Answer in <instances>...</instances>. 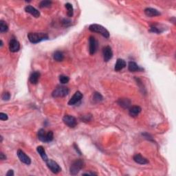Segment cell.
Returning <instances> with one entry per match:
<instances>
[{"instance_id":"ac0fdd59","label":"cell","mask_w":176,"mask_h":176,"mask_svg":"<svg viewBox=\"0 0 176 176\" xmlns=\"http://www.w3.org/2000/svg\"><path fill=\"white\" fill-rule=\"evenodd\" d=\"M126 67V62L125 60L121 59V58H118L116 61V64H115L114 69L115 71L118 72L122 70L123 68H125Z\"/></svg>"},{"instance_id":"ffe728a7","label":"cell","mask_w":176,"mask_h":176,"mask_svg":"<svg viewBox=\"0 0 176 176\" xmlns=\"http://www.w3.org/2000/svg\"><path fill=\"white\" fill-rule=\"evenodd\" d=\"M128 69H129L130 72H138L142 70V69L140 68L136 63L134 61H130L129 62V64H128Z\"/></svg>"},{"instance_id":"83f0119b","label":"cell","mask_w":176,"mask_h":176,"mask_svg":"<svg viewBox=\"0 0 176 176\" xmlns=\"http://www.w3.org/2000/svg\"><path fill=\"white\" fill-rule=\"evenodd\" d=\"M1 99L3 101H8L10 99V94L8 92H4L1 95Z\"/></svg>"},{"instance_id":"7c38bea8","label":"cell","mask_w":176,"mask_h":176,"mask_svg":"<svg viewBox=\"0 0 176 176\" xmlns=\"http://www.w3.org/2000/svg\"><path fill=\"white\" fill-rule=\"evenodd\" d=\"M9 50L11 53H17L20 50V43L15 39H12L9 43Z\"/></svg>"},{"instance_id":"30bf717a","label":"cell","mask_w":176,"mask_h":176,"mask_svg":"<svg viewBox=\"0 0 176 176\" xmlns=\"http://www.w3.org/2000/svg\"><path fill=\"white\" fill-rule=\"evenodd\" d=\"M83 94L79 92V91H77V92H75V94L73 95V96L71 98L70 100H69L68 102V105H74L76 104L79 103V102L81 101V100L83 99Z\"/></svg>"},{"instance_id":"2e32d148","label":"cell","mask_w":176,"mask_h":176,"mask_svg":"<svg viewBox=\"0 0 176 176\" xmlns=\"http://www.w3.org/2000/svg\"><path fill=\"white\" fill-rule=\"evenodd\" d=\"M141 111H142V108H141L140 106L134 105L129 108V114L131 117L135 118V117H137L138 116L139 114L141 112Z\"/></svg>"},{"instance_id":"d4e9b609","label":"cell","mask_w":176,"mask_h":176,"mask_svg":"<svg viewBox=\"0 0 176 176\" xmlns=\"http://www.w3.org/2000/svg\"><path fill=\"white\" fill-rule=\"evenodd\" d=\"M8 25L6 24L5 21L1 20L0 21V32L1 33H4V32H8Z\"/></svg>"},{"instance_id":"3957f363","label":"cell","mask_w":176,"mask_h":176,"mask_svg":"<svg viewBox=\"0 0 176 176\" xmlns=\"http://www.w3.org/2000/svg\"><path fill=\"white\" fill-rule=\"evenodd\" d=\"M89 30L92 32H97V33L101 34L102 36H103L105 38L110 37V32H109L108 30L106 29L105 27L101 25L94 23V24L90 25V26H89Z\"/></svg>"},{"instance_id":"1f68e13d","label":"cell","mask_w":176,"mask_h":176,"mask_svg":"<svg viewBox=\"0 0 176 176\" xmlns=\"http://www.w3.org/2000/svg\"><path fill=\"white\" fill-rule=\"evenodd\" d=\"M142 136H144L145 138H147V140H151V139H152V137L151 136V135H150V134H148L147 133H144V134H142Z\"/></svg>"},{"instance_id":"8992f818","label":"cell","mask_w":176,"mask_h":176,"mask_svg":"<svg viewBox=\"0 0 176 176\" xmlns=\"http://www.w3.org/2000/svg\"><path fill=\"white\" fill-rule=\"evenodd\" d=\"M45 162H46L47 167H48V169L53 173H55V174H57V173L61 171V168L59 165H58L55 161H54V160L48 159Z\"/></svg>"},{"instance_id":"836d02e7","label":"cell","mask_w":176,"mask_h":176,"mask_svg":"<svg viewBox=\"0 0 176 176\" xmlns=\"http://www.w3.org/2000/svg\"><path fill=\"white\" fill-rule=\"evenodd\" d=\"M0 159H1V160H4L6 159V156L4 155L2 152H1V153H0Z\"/></svg>"},{"instance_id":"cb8c5ba5","label":"cell","mask_w":176,"mask_h":176,"mask_svg":"<svg viewBox=\"0 0 176 176\" xmlns=\"http://www.w3.org/2000/svg\"><path fill=\"white\" fill-rule=\"evenodd\" d=\"M103 100V97L100 93L99 92H95L94 94H93V101H94L95 103H100Z\"/></svg>"},{"instance_id":"e575fe53","label":"cell","mask_w":176,"mask_h":176,"mask_svg":"<svg viewBox=\"0 0 176 176\" xmlns=\"http://www.w3.org/2000/svg\"><path fill=\"white\" fill-rule=\"evenodd\" d=\"M74 148H75V149H76V151H77L78 153H79L80 155H81V151H80V150L79 149V148H78V147L77 146V145L76 144H74Z\"/></svg>"},{"instance_id":"277c9868","label":"cell","mask_w":176,"mask_h":176,"mask_svg":"<svg viewBox=\"0 0 176 176\" xmlns=\"http://www.w3.org/2000/svg\"><path fill=\"white\" fill-rule=\"evenodd\" d=\"M85 163L83 160L81 159L75 160L74 162H72V164L70 169H69V172H70V174L72 175H75L78 174L79 173V171L81 170V169L84 167Z\"/></svg>"},{"instance_id":"6da1fadb","label":"cell","mask_w":176,"mask_h":176,"mask_svg":"<svg viewBox=\"0 0 176 176\" xmlns=\"http://www.w3.org/2000/svg\"><path fill=\"white\" fill-rule=\"evenodd\" d=\"M28 38L30 42L33 44H36L42 41L49 39L48 35L43 32H39H39H30L28 34Z\"/></svg>"},{"instance_id":"9a60e30c","label":"cell","mask_w":176,"mask_h":176,"mask_svg":"<svg viewBox=\"0 0 176 176\" xmlns=\"http://www.w3.org/2000/svg\"><path fill=\"white\" fill-rule=\"evenodd\" d=\"M133 159L136 163L140 164H147L149 163V160L143 157V156L140 153H137L134 156Z\"/></svg>"},{"instance_id":"f546056e","label":"cell","mask_w":176,"mask_h":176,"mask_svg":"<svg viewBox=\"0 0 176 176\" xmlns=\"http://www.w3.org/2000/svg\"><path fill=\"white\" fill-rule=\"evenodd\" d=\"M62 24L64 25L65 27H68L69 26L71 25V21L69 20L68 19H64L62 21Z\"/></svg>"},{"instance_id":"d6a6232c","label":"cell","mask_w":176,"mask_h":176,"mask_svg":"<svg viewBox=\"0 0 176 176\" xmlns=\"http://www.w3.org/2000/svg\"><path fill=\"white\" fill-rule=\"evenodd\" d=\"M14 172L12 170H9L8 171V173H6V176H13Z\"/></svg>"},{"instance_id":"d590c367","label":"cell","mask_w":176,"mask_h":176,"mask_svg":"<svg viewBox=\"0 0 176 176\" xmlns=\"http://www.w3.org/2000/svg\"><path fill=\"white\" fill-rule=\"evenodd\" d=\"M97 175V174L94 173H83V175Z\"/></svg>"},{"instance_id":"7402d4cb","label":"cell","mask_w":176,"mask_h":176,"mask_svg":"<svg viewBox=\"0 0 176 176\" xmlns=\"http://www.w3.org/2000/svg\"><path fill=\"white\" fill-rule=\"evenodd\" d=\"M53 58H54V59L56 61L61 62L64 59V54L61 51L57 50L54 53Z\"/></svg>"},{"instance_id":"ba28073f","label":"cell","mask_w":176,"mask_h":176,"mask_svg":"<svg viewBox=\"0 0 176 176\" xmlns=\"http://www.w3.org/2000/svg\"><path fill=\"white\" fill-rule=\"evenodd\" d=\"M89 52L91 55H94L96 53L98 48V42L93 36H90L89 38Z\"/></svg>"},{"instance_id":"5bb4252c","label":"cell","mask_w":176,"mask_h":176,"mask_svg":"<svg viewBox=\"0 0 176 176\" xmlns=\"http://www.w3.org/2000/svg\"><path fill=\"white\" fill-rule=\"evenodd\" d=\"M117 103L121 107L124 109H129L131 107V102L129 99H125V98H122V99H119Z\"/></svg>"},{"instance_id":"9c48e42d","label":"cell","mask_w":176,"mask_h":176,"mask_svg":"<svg viewBox=\"0 0 176 176\" xmlns=\"http://www.w3.org/2000/svg\"><path fill=\"white\" fill-rule=\"evenodd\" d=\"M17 156H18L19 160H21V162L24 163V164L27 165H30L31 164V159L28 157L22 150L19 149L18 151H17Z\"/></svg>"},{"instance_id":"d6986e66","label":"cell","mask_w":176,"mask_h":176,"mask_svg":"<svg viewBox=\"0 0 176 176\" xmlns=\"http://www.w3.org/2000/svg\"><path fill=\"white\" fill-rule=\"evenodd\" d=\"M40 72L38 71H35V72H33L31 74L30 76V82L32 84H34L35 85L38 83L39 81V79L40 78Z\"/></svg>"},{"instance_id":"f1b7e54d","label":"cell","mask_w":176,"mask_h":176,"mask_svg":"<svg viewBox=\"0 0 176 176\" xmlns=\"http://www.w3.org/2000/svg\"><path fill=\"white\" fill-rule=\"evenodd\" d=\"M149 31L151 32H154V33H158V34H160V32H162L160 29H158V27L155 26H151L150 27Z\"/></svg>"},{"instance_id":"4fadbf2b","label":"cell","mask_w":176,"mask_h":176,"mask_svg":"<svg viewBox=\"0 0 176 176\" xmlns=\"http://www.w3.org/2000/svg\"><path fill=\"white\" fill-rule=\"evenodd\" d=\"M25 10L28 13H30L33 17H36V18H38V17H40V12L37 9H36L35 8H34L33 6L28 5L27 6H26Z\"/></svg>"},{"instance_id":"8fae6325","label":"cell","mask_w":176,"mask_h":176,"mask_svg":"<svg viewBox=\"0 0 176 176\" xmlns=\"http://www.w3.org/2000/svg\"><path fill=\"white\" fill-rule=\"evenodd\" d=\"M103 59L105 62H108L113 56V52L110 46H105L103 50Z\"/></svg>"},{"instance_id":"e0dca14e","label":"cell","mask_w":176,"mask_h":176,"mask_svg":"<svg viewBox=\"0 0 176 176\" xmlns=\"http://www.w3.org/2000/svg\"><path fill=\"white\" fill-rule=\"evenodd\" d=\"M145 13L149 17H153L160 15V12L158 10L152 8H147L145 10Z\"/></svg>"},{"instance_id":"44dd1931","label":"cell","mask_w":176,"mask_h":176,"mask_svg":"<svg viewBox=\"0 0 176 176\" xmlns=\"http://www.w3.org/2000/svg\"><path fill=\"white\" fill-rule=\"evenodd\" d=\"M37 151L38 153L39 154L41 158L43 160V161L46 162L47 160H48V158H47V156L46 155L45 149L42 146H39L37 147Z\"/></svg>"},{"instance_id":"603a6c76","label":"cell","mask_w":176,"mask_h":176,"mask_svg":"<svg viewBox=\"0 0 176 176\" xmlns=\"http://www.w3.org/2000/svg\"><path fill=\"white\" fill-rule=\"evenodd\" d=\"M65 7L66 8L67 10H68V16L69 17H72L74 15V9H73L72 5L69 3H66L65 4Z\"/></svg>"},{"instance_id":"5b68a950","label":"cell","mask_w":176,"mask_h":176,"mask_svg":"<svg viewBox=\"0 0 176 176\" xmlns=\"http://www.w3.org/2000/svg\"><path fill=\"white\" fill-rule=\"evenodd\" d=\"M69 89L65 86H58L54 89L52 93V96L54 98L65 97L69 94Z\"/></svg>"},{"instance_id":"484cf974","label":"cell","mask_w":176,"mask_h":176,"mask_svg":"<svg viewBox=\"0 0 176 176\" xmlns=\"http://www.w3.org/2000/svg\"><path fill=\"white\" fill-rule=\"evenodd\" d=\"M52 4H53V2H52L51 1H48V0H44V1H42L40 2L39 7L41 8H50L52 6Z\"/></svg>"},{"instance_id":"4dcf8cb0","label":"cell","mask_w":176,"mask_h":176,"mask_svg":"<svg viewBox=\"0 0 176 176\" xmlns=\"http://www.w3.org/2000/svg\"><path fill=\"white\" fill-rule=\"evenodd\" d=\"M8 119V117L7 114H5V113L1 112L0 113V120H7Z\"/></svg>"},{"instance_id":"8d00e7d4","label":"cell","mask_w":176,"mask_h":176,"mask_svg":"<svg viewBox=\"0 0 176 176\" xmlns=\"http://www.w3.org/2000/svg\"><path fill=\"white\" fill-rule=\"evenodd\" d=\"M0 42H1V47L3 46V41H2V40L0 41Z\"/></svg>"},{"instance_id":"7a4b0ae2","label":"cell","mask_w":176,"mask_h":176,"mask_svg":"<svg viewBox=\"0 0 176 176\" xmlns=\"http://www.w3.org/2000/svg\"><path fill=\"white\" fill-rule=\"evenodd\" d=\"M37 136L39 140L43 142H50L51 141H53L54 139V134L53 131H50L46 133L43 129H41L39 130Z\"/></svg>"},{"instance_id":"52a82bcc","label":"cell","mask_w":176,"mask_h":176,"mask_svg":"<svg viewBox=\"0 0 176 176\" xmlns=\"http://www.w3.org/2000/svg\"><path fill=\"white\" fill-rule=\"evenodd\" d=\"M63 121L67 126L70 128H74L77 125V121L75 117L70 115H65L63 118Z\"/></svg>"},{"instance_id":"4316f807","label":"cell","mask_w":176,"mask_h":176,"mask_svg":"<svg viewBox=\"0 0 176 176\" xmlns=\"http://www.w3.org/2000/svg\"><path fill=\"white\" fill-rule=\"evenodd\" d=\"M69 81V78L67 76L65 75H61L59 77V81L62 84H66L68 83Z\"/></svg>"}]
</instances>
